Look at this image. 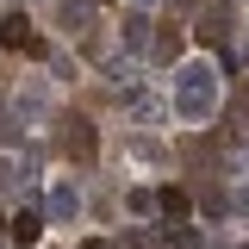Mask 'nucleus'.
Instances as JSON below:
<instances>
[{"label":"nucleus","instance_id":"1","mask_svg":"<svg viewBox=\"0 0 249 249\" xmlns=\"http://www.w3.org/2000/svg\"><path fill=\"white\" fill-rule=\"evenodd\" d=\"M218 106V69L212 62H181L175 69V112L181 119H212Z\"/></svg>","mask_w":249,"mask_h":249},{"label":"nucleus","instance_id":"2","mask_svg":"<svg viewBox=\"0 0 249 249\" xmlns=\"http://www.w3.org/2000/svg\"><path fill=\"white\" fill-rule=\"evenodd\" d=\"M62 150L75 156V162H93V150H100L93 124H88V119H62Z\"/></svg>","mask_w":249,"mask_h":249},{"label":"nucleus","instance_id":"3","mask_svg":"<svg viewBox=\"0 0 249 249\" xmlns=\"http://www.w3.org/2000/svg\"><path fill=\"white\" fill-rule=\"evenodd\" d=\"M44 224H50V218L37 212L31 199H25V206H19L13 218H6V231H13V243H19V249H31V243H37V237H44Z\"/></svg>","mask_w":249,"mask_h":249},{"label":"nucleus","instance_id":"4","mask_svg":"<svg viewBox=\"0 0 249 249\" xmlns=\"http://www.w3.org/2000/svg\"><path fill=\"white\" fill-rule=\"evenodd\" d=\"M44 206H50V212H44L50 224H69V218H81V187H75V181H56Z\"/></svg>","mask_w":249,"mask_h":249},{"label":"nucleus","instance_id":"5","mask_svg":"<svg viewBox=\"0 0 249 249\" xmlns=\"http://www.w3.org/2000/svg\"><path fill=\"white\" fill-rule=\"evenodd\" d=\"M0 44H13V50H25V56H37V50H44V44L25 31V13H6V19H0Z\"/></svg>","mask_w":249,"mask_h":249},{"label":"nucleus","instance_id":"6","mask_svg":"<svg viewBox=\"0 0 249 249\" xmlns=\"http://www.w3.org/2000/svg\"><path fill=\"white\" fill-rule=\"evenodd\" d=\"M56 19H62L69 37H81V31L93 25V0H56Z\"/></svg>","mask_w":249,"mask_h":249},{"label":"nucleus","instance_id":"7","mask_svg":"<svg viewBox=\"0 0 249 249\" xmlns=\"http://www.w3.org/2000/svg\"><path fill=\"white\" fill-rule=\"evenodd\" d=\"M119 37H124V50H131V56H137V50H150V13H124Z\"/></svg>","mask_w":249,"mask_h":249},{"label":"nucleus","instance_id":"8","mask_svg":"<svg viewBox=\"0 0 249 249\" xmlns=\"http://www.w3.org/2000/svg\"><path fill=\"white\" fill-rule=\"evenodd\" d=\"M156 212H162V218H175V224H181V218L193 212V199H187L181 187H162V193H156Z\"/></svg>","mask_w":249,"mask_h":249},{"label":"nucleus","instance_id":"9","mask_svg":"<svg viewBox=\"0 0 249 249\" xmlns=\"http://www.w3.org/2000/svg\"><path fill=\"white\" fill-rule=\"evenodd\" d=\"M19 112H25V119H44V112H50V93L44 88H19Z\"/></svg>","mask_w":249,"mask_h":249},{"label":"nucleus","instance_id":"10","mask_svg":"<svg viewBox=\"0 0 249 249\" xmlns=\"http://www.w3.org/2000/svg\"><path fill=\"white\" fill-rule=\"evenodd\" d=\"M181 156H187V162H212V156H218V137H187Z\"/></svg>","mask_w":249,"mask_h":249},{"label":"nucleus","instance_id":"11","mask_svg":"<svg viewBox=\"0 0 249 249\" xmlns=\"http://www.w3.org/2000/svg\"><path fill=\"white\" fill-rule=\"evenodd\" d=\"M181 44H187V37H181L175 25H168V31H156V56H162V62H175V56H181Z\"/></svg>","mask_w":249,"mask_h":249},{"label":"nucleus","instance_id":"12","mask_svg":"<svg viewBox=\"0 0 249 249\" xmlns=\"http://www.w3.org/2000/svg\"><path fill=\"white\" fill-rule=\"evenodd\" d=\"M124 206H131L137 218H150V212H156V193H150V187H131V193H124Z\"/></svg>","mask_w":249,"mask_h":249},{"label":"nucleus","instance_id":"13","mask_svg":"<svg viewBox=\"0 0 249 249\" xmlns=\"http://www.w3.org/2000/svg\"><path fill=\"white\" fill-rule=\"evenodd\" d=\"M131 112L150 124V119H162V100H150V93H131Z\"/></svg>","mask_w":249,"mask_h":249},{"label":"nucleus","instance_id":"14","mask_svg":"<svg viewBox=\"0 0 249 249\" xmlns=\"http://www.w3.org/2000/svg\"><path fill=\"white\" fill-rule=\"evenodd\" d=\"M168 243L175 249H199V231H168Z\"/></svg>","mask_w":249,"mask_h":249},{"label":"nucleus","instance_id":"15","mask_svg":"<svg viewBox=\"0 0 249 249\" xmlns=\"http://www.w3.org/2000/svg\"><path fill=\"white\" fill-rule=\"evenodd\" d=\"M231 206H237V212L249 218V187H237V193H231Z\"/></svg>","mask_w":249,"mask_h":249},{"label":"nucleus","instance_id":"16","mask_svg":"<svg viewBox=\"0 0 249 249\" xmlns=\"http://www.w3.org/2000/svg\"><path fill=\"white\" fill-rule=\"evenodd\" d=\"M81 249H106V243H81Z\"/></svg>","mask_w":249,"mask_h":249},{"label":"nucleus","instance_id":"17","mask_svg":"<svg viewBox=\"0 0 249 249\" xmlns=\"http://www.w3.org/2000/svg\"><path fill=\"white\" fill-rule=\"evenodd\" d=\"M0 224H6V218H0Z\"/></svg>","mask_w":249,"mask_h":249}]
</instances>
